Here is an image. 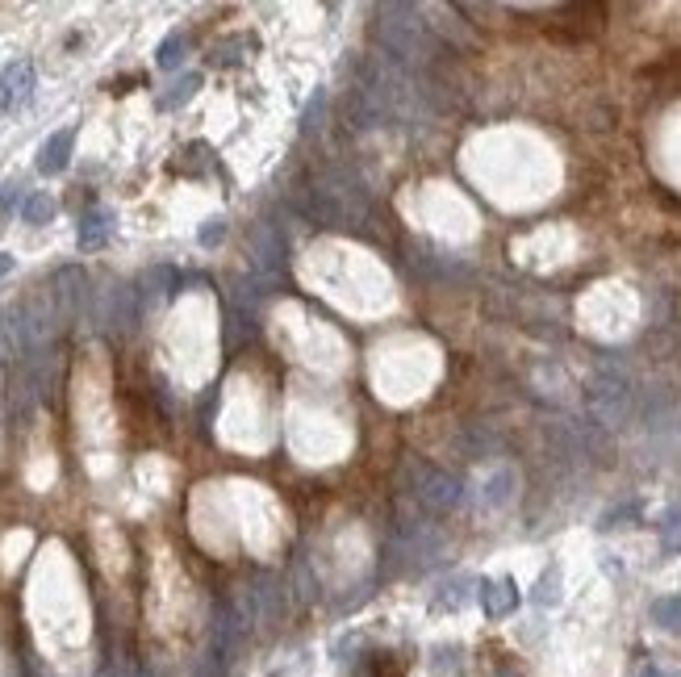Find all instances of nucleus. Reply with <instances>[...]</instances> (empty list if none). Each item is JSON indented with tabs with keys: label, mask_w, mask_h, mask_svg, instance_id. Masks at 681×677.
I'll return each mask as SVG.
<instances>
[{
	"label": "nucleus",
	"mask_w": 681,
	"mask_h": 677,
	"mask_svg": "<svg viewBox=\"0 0 681 677\" xmlns=\"http://www.w3.org/2000/svg\"><path fill=\"white\" fill-rule=\"evenodd\" d=\"M418 502L422 506H431V510H452L456 502H460V481L452 477V473H443V469H418Z\"/></svg>",
	"instance_id": "1"
},
{
	"label": "nucleus",
	"mask_w": 681,
	"mask_h": 677,
	"mask_svg": "<svg viewBox=\"0 0 681 677\" xmlns=\"http://www.w3.org/2000/svg\"><path fill=\"white\" fill-rule=\"evenodd\" d=\"M101 322L109 326V331H134V322H138V297H134V289L113 285V289L105 293Z\"/></svg>",
	"instance_id": "2"
},
{
	"label": "nucleus",
	"mask_w": 681,
	"mask_h": 677,
	"mask_svg": "<svg viewBox=\"0 0 681 677\" xmlns=\"http://www.w3.org/2000/svg\"><path fill=\"white\" fill-rule=\"evenodd\" d=\"M481 606H485L489 619H506V615H514V611H519V586H514L510 577H493V581H485V586H481Z\"/></svg>",
	"instance_id": "3"
},
{
	"label": "nucleus",
	"mask_w": 681,
	"mask_h": 677,
	"mask_svg": "<svg viewBox=\"0 0 681 677\" xmlns=\"http://www.w3.org/2000/svg\"><path fill=\"white\" fill-rule=\"evenodd\" d=\"M72 147H76V134H72V130H55V134L42 143V151H38V172H42V176L63 172L67 163H72Z\"/></svg>",
	"instance_id": "4"
},
{
	"label": "nucleus",
	"mask_w": 681,
	"mask_h": 677,
	"mask_svg": "<svg viewBox=\"0 0 681 677\" xmlns=\"http://www.w3.org/2000/svg\"><path fill=\"white\" fill-rule=\"evenodd\" d=\"M113 235V214L109 209H88V214L80 218V251H101Z\"/></svg>",
	"instance_id": "5"
},
{
	"label": "nucleus",
	"mask_w": 681,
	"mask_h": 677,
	"mask_svg": "<svg viewBox=\"0 0 681 677\" xmlns=\"http://www.w3.org/2000/svg\"><path fill=\"white\" fill-rule=\"evenodd\" d=\"M251 260H255V268H260V272H276L280 268V251H285V247H280V235H276V230L272 226H260V230H255V239H251Z\"/></svg>",
	"instance_id": "6"
},
{
	"label": "nucleus",
	"mask_w": 681,
	"mask_h": 677,
	"mask_svg": "<svg viewBox=\"0 0 681 677\" xmlns=\"http://www.w3.org/2000/svg\"><path fill=\"white\" fill-rule=\"evenodd\" d=\"M0 84H5V97H9V109L30 101V88H34V67L30 63H13L5 76H0Z\"/></svg>",
	"instance_id": "7"
},
{
	"label": "nucleus",
	"mask_w": 681,
	"mask_h": 677,
	"mask_svg": "<svg viewBox=\"0 0 681 677\" xmlns=\"http://www.w3.org/2000/svg\"><path fill=\"white\" fill-rule=\"evenodd\" d=\"M84 289H88V276H84L80 268H63V272L55 276V293H59V301H63L67 310H76L80 301L88 297Z\"/></svg>",
	"instance_id": "8"
},
{
	"label": "nucleus",
	"mask_w": 681,
	"mask_h": 677,
	"mask_svg": "<svg viewBox=\"0 0 681 677\" xmlns=\"http://www.w3.org/2000/svg\"><path fill=\"white\" fill-rule=\"evenodd\" d=\"M51 218H55V197H51V193H30L26 201H21V222L46 226Z\"/></svg>",
	"instance_id": "9"
},
{
	"label": "nucleus",
	"mask_w": 681,
	"mask_h": 677,
	"mask_svg": "<svg viewBox=\"0 0 681 677\" xmlns=\"http://www.w3.org/2000/svg\"><path fill=\"white\" fill-rule=\"evenodd\" d=\"M652 623L665 627V632H681V594L656 598V602H652Z\"/></svg>",
	"instance_id": "10"
},
{
	"label": "nucleus",
	"mask_w": 681,
	"mask_h": 677,
	"mask_svg": "<svg viewBox=\"0 0 681 677\" xmlns=\"http://www.w3.org/2000/svg\"><path fill=\"white\" fill-rule=\"evenodd\" d=\"M184 51H189V34H168L159 42V51H155V59H159V67H176L180 59H184Z\"/></svg>",
	"instance_id": "11"
},
{
	"label": "nucleus",
	"mask_w": 681,
	"mask_h": 677,
	"mask_svg": "<svg viewBox=\"0 0 681 677\" xmlns=\"http://www.w3.org/2000/svg\"><path fill=\"white\" fill-rule=\"evenodd\" d=\"M197 88H201V76H197V72L180 76V80L172 84V92H163V97H159V105H163V109H176V105H184V101H189Z\"/></svg>",
	"instance_id": "12"
},
{
	"label": "nucleus",
	"mask_w": 681,
	"mask_h": 677,
	"mask_svg": "<svg viewBox=\"0 0 681 677\" xmlns=\"http://www.w3.org/2000/svg\"><path fill=\"white\" fill-rule=\"evenodd\" d=\"M514 477L510 473H493L489 481H485V506H506L510 498H514Z\"/></svg>",
	"instance_id": "13"
},
{
	"label": "nucleus",
	"mask_w": 681,
	"mask_h": 677,
	"mask_svg": "<svg viewBox=\"0 0 681 677\" xmlns=\"http://www.w3.org/2000/svg\"><path fill=\"white\" fill-rule=\"evenodd\" d=\"M556 586H560V573H556V569H548L544 577H539V586H535V602H539V606H552V602L560 598V590H556Z\"/></svg>",
	"instance_id": "14"
},
{
	"label": "nucleus",
	"mask_w": 681,
	"mask_h": 677,
	"mask_svg": "<svg viewBox=\"0 0 681 677\" xmlns=\"http://www.w3.org/2000/svg\"><path fill=\"white\" fill-rule=\"evenodd\" d=\"M468 586H473V581H468V577H456V581H448V586H443V602H439V606H456V611H460V606L468 602Z\"/></svg>",
	"instance_id": "15"
},
{
	"label": "nucleus",
	"mask_w": 681,
	"mask_h": 677,
	"mask_svg": "<svg viewBox=\"0 0 681 677\" xmlns=\"http://www.w3.org/2000/svg\"><path fill=\"white\" fill-rule=\"evenodd\" d=\"M661 535L669 548H681V510H669V515L661 519Z\"/></svg>",
	"instance_id": "16"
},
{
	"label": "nucleus",
	"mask_w": 681,
	"mask_h": 677,
	"mask_svg": "<svg viewBox=\"0 0 681 677\" xmlns=\"http://www.w3.org/2000/svg\"><path fill=\"white\" fill-rule=\"evenodd\" d=\"M17 201H21V184H5V193H0V218H9Z\"/></svg>",
	"instance_id": "17"
},
{
	"label": "nucleus",
	"mask_w": 681,
	"mask_h": 677,
	"mask_svg": "<svg viewBox=\"0 0 681 677\" xmlns=\"http://www.w3.org/2000/svg\"><path fill=\"white\" fill-rule=\"evenodd\" d=\"M222 235H226V226H222V222H218V218H214V222H209V226H205V230H201V243H205V247H214V243H218V239H222Z\"/></svg>",
	"instance_id": "18"
},
{
	"label": "nucleus",
	"mask_w": 681,
	"mask_h": 677,
	"mask_svg": "<svg viewBox=\"0 0 681 677\" xmlns=\"http://www.w3.org/2000/svg\"><path fill=\"white\" fill-rule=\"evenodd\" d=\"M636 677H681V673H669V669H661V665H644Z\"/></svg>",
	"instance_id": "19"
},
{
	"label": "nucleus",
	"mask_w": 681,
	"mask_h": 677,
	"mask_svg": "<svg viewBox=\"0 0 681 677\" xmlns=\"http://www.w3.org/2000/svg\"><path fill=\"white\" fill-rule=\"evenodd\" d=\"M13 272V255H0V276Z\"/></svg>",
	"instance_id": "20"
},
{
	"label": "nucleus",
	"mask_w": 681,
	"mask_h": 677,
	"mask_svg": "<svg viewBox=\"0 0 681 677\" xmlns=\"http://www.w3.org/2000/svg\"><path fill=\"white\" fill-rule=\"evenodd\" d=\"M502 677H514V673H502Z\"/></svg>",
	"instance_id": "21"
}]
</instances>
